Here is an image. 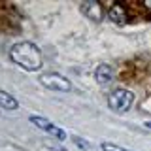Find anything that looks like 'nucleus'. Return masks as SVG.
Segmentation results:
<instances>
[{
    "label": "nucleus",
    "mask_w": 151,
    "mask_h": 151,
    "mask_svg": "<svg viewBox=\"0 0 151 151\" xmlns=\"http://www.w3.org/2000/svg\"><path fill=\"white\" fill-rule=\"evenodd\" d=\"M94 79H96V83H100V85L111 83V79H113V68H111L110 64H98L96 70H94Z\"/></svg>",
    "instance_id": "7"
},
{
    "label": "nucleus",
    "mask_w": 151,
    "mask_h": 151,
    "mask_svg": "<svg viewBox=\"0 0 151 151\" xmlns=\"http://www.w3.org/2000/svg\"><path fill=\"white\" fill-rule=\"evenodd\" d=\"M28 121L32 123V125H36L38 129H42V130H45L49 136H53L55 140H59V142H64L66 140V132L60 129V127H57L53 125L49 119H45V117H42V115H30L28 117Z\"/></svg>",
    "instance_id": "4"
},
{
    "label": "nucleus",
    "mask_w": 151,
    "mask_h": 151,
    "mask_svg": "<svg viewBox=\"0 0 151 151\" xmlns=\"http://www.w3.org/2000/svg\"><path fill=\"white\" fill-rule=\"evenodd\" d=\"M72 142H74L76 145H78L79 149H83V151H89V149H91V144H89L87 140L79 138V136H72Z\"/></svg>",
    "instance_id": "10"
},
{
    "label": "nucleus",
    "mask_w": 151,
    "mask_h": 151,
    "mask_svg": "<svg viewBox=\"0 0 151 151\" xmlns=\"http://www.w3.org/2000/svg\"><path fill=\"white\" fill-rule=\"evenodd\" d=\"M142 6L147 8V9H151V0H144V2H142Z\"/></svg>",
    "instance_id": "12"
},
{
    "label": "nucleus",
    "mask_w": 151,
    "mask_h": 151,
    "mask_svg": "<svg viewBox=\"0 0 151 151\" xmlns=\"http://www.w3.org/2000/svg\"><path fill=\"white\" fill-rule=\"evenodd\" d=\"M108 17H110V21H111V23H115V25H125V23L129 21V15H127L125 4H121V2H113L111 6H110Z\"/></svg>",
    "instance_id": "6"
},
{
    "label": "nucleus",
    "mask_w": 151,
    "mask_h": 151,
    "mask_svg": "<svg viewBox=\"0 0 151 151\" xmlns=\"http://www.w3.org/2000/svg\"><path fill=\"white\" fill-rule=\"evenodd\" d=\"M40 83L44 85L45 89H51V91H60V93H70L72 91V83H70L68 78L51 72V74H42L40 76Z\"/></svg>",
    "instance_id": "3"
},
{
    "label": "nucleus",
    "mask_w": 151,
    "mask_h": 151,
    "mask_svg": "<svg viewBox=\"0 0 151 151\" xmlns=\"http://www.w3.org/2000/svg\"><path fill=\"white\" fill-rule=\"evenodd\" d=\"M9 59L17 66H21L23 70H28V72H36L44 64L40 47L34 42H28V40H21L17 44H13V47L9 49Z\"/></svg>",
    "instance_id": "1"
},
{
    "label": "nucleus",
    "mask_w": 151,
    "mask_h": 151,
    "mask_svg": "<svg viewBox=\"0 0 151 151\" xmlns=\"http://www.w3.org/2000/svg\"><path fill=\"white\" fill-rule=\"evenodd\" d=\"M44 145L45 147H51V151H66V147H63V145H59V144H53V142H44Z\"/></svg>",
    "instance_id": "11"
},
{
    "label": "nucleus",
    "mask_w": 151,
    "mask_h": 151,
    "mask_svg": "<svg viewBox=\"0 0 151 151\" xmlns=\"http://www.w3.org/2000/svg\"><path fill=\"white\" fill-rule=\"evenodd\" d=\"M0 108L13 111V110H17V108H19V102H17V100H15V98H13L9 93L0 91Z\"/></svg>",
    "instance_id": "8"
},
{
    "label": "nucleus",
    "mask_w": 151,
    "mask_h": 151,
    "mask_svg": "<svg viewBox=\"0 0 151 151\" xmlns=\"http://www.w3.org/2000/svg\"><path fill=\"white\" fill-rule=\"evenodd\" d=\"M79 8H81V12L85 13V17L91 19V21H94V23H100L104 19L102 2H98V0H87V2H81Z\"/></svg>",
    "instance_id": "5"
},
{
    "label": "nucleus",
    "mask_w": 151,
    "mask_h": 151,
    "mask_svg": "<svg viewBox=\"0 0 151 151\" xmlns=\"http://www.w3.org/2000/svg\"><path fill=\"white\" fill-rule=\"evenodd\" d=\"M132 102H134V93L129 91V89H115V91L108 96V106L117 113L129 111Z\"/></svg>",
    "instance_id": "2"
},
{
    "label": "nucleus",
    "mask_w": 151,
    "mask_h": 151,
    "mask_svg": "<svg viewBox=\"0 0 151 151\" xmlns=\"http://www.w3.org/2000/svg\"><path fill=\"white\" fill-rule=\"evenodd\" d=\"M100 147H102V151H132V149L123 147V145L113 144V142H102V144H100Z\"/></svg>",
    "instance_id": "9"
},
{
    "label": "nucleus",
    "mask_w": 151,
    "mask_h": 151,
    "mask_svg": "<svg viewBox=\"0 0 151 151\" xmlns=\"http://www.w3.org/2000/svg\"><path fill=\"white\" fill-rule=\"evenodd\" d=\"M145 127H147V129L151 130V121H145Z\"/></svg>",
    "instance_id": "13"
}]
</instances>
